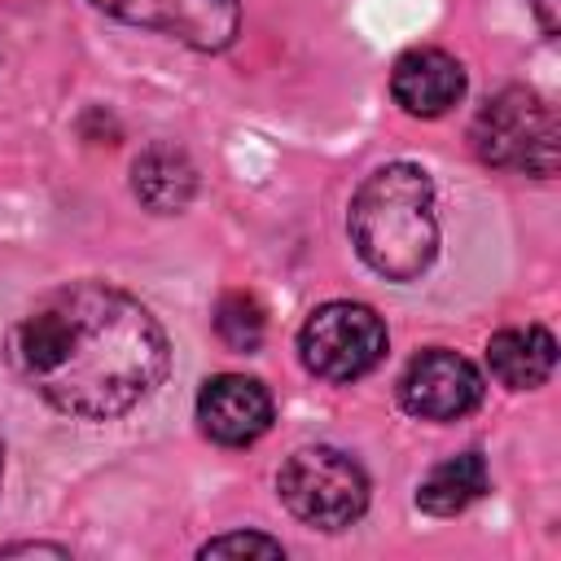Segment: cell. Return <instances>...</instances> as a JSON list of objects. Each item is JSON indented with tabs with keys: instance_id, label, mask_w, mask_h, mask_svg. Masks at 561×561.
Listing matches in <instances>:
<instances>
[{
	"instance_id": "cell-1",
	"label": "cell",
	"mask_w": 561,
	"mask_h": 561,
	"mask_svg": "<svg viewBox=\"0 0 561 561\" xmlns=\"http://www.w3.org/2000/svg\"><path fill=\"white\" fill-rule=\"evenodd\" d=\"M13 373L57 412L114 421L167 377L162 324L105 280H70L35 298L9 333Z\"/></svg>"
},
{
	"instance_id": "cell-2",
	"label": "cell",
	"mask_w": 561,
	"mask_h": 561,
	"mask_svg": "<svg viewBox=\"0 0 561 561\" xmlns=\"http://www.w3.org/2000/svg\"><path fill=\"white\" fill-rule=\"evenodd\" d=\"M355 254L386 280H416L438 254L434 184L416 162L377 167L351 197L346 215Z\"/></svg>"
},
{
	"instance_id": "cell-3",
	"label": "cell",
	"mask_w": 561,
	"mask_h": 561,
	"mask_svg": "<svg viewBox=\"0 0 561 561\" xmlns=\"http://www.w3.org/2000/svg\"><path fill=\"white\" fill-rule=\"evenodd\" d=\"M469 140H473V153L495 171H517L539 180L557 171V140H561L557 114L535 88L495 92L478 110Z\"/></svg>"
},
{
	"instance_id": "cell-4",
	"label": "cell",
	"mask_w": 561,
	"mask_h": 561,
	"mask_svg": "<svg viewBox=\"0 0 561 561\" xmlns=\"http://www.w3.org/2000/svg\"><path fill=\"white\" fill-rule=\"evenodd\" d=\"M276 495L298 522L316 530H342L364 517L368 478L337 447H298L276 473Z\"/></svg>"
},
{
	"instance_id": "cell-5",
	"label": "cell",
	"mask_w": 561,
	"mask_h": 561,
	"mask_svg": "<svg viewBox=\"0 0 561 561\" xmlns=\"http://www.w3.org/2000/svg\"><path fill=\"white\" fill-rule=\"evenodd\" d=\"M386 324L368 302H324L307 316V324L298 329V355L302 368L320 381L346 386L364 373H373L386 359Z\"/></svg>"
},
{
	"instance_id": "cell-6",
	"label": "cell",
	"mask_w": 561,
	"mask_h": 561,
	"mask_svg": "<svg viewBox=\"0 0 561 561\" xmlns=\"http://www.w3.org/2000/svg\"><path fill=\"white\" fill-rule=\"evenodd\" d=\"M101 13L171 35L197 53H219L241 31V0H92Z\"/></svg>"
},
{
	"instance_id": "cell-7",
	"label": "cell",
	"mask_w": 561,
	"mask_h": 561,
	"mask_svg": "<svg viewBox=\"0 0 561 561\" xmlns=\"http://www.w3.org/2000/svg\"><path fill=\"white\" fill-rule=\"evenodd\" d=\"M482 373L443 346L412 355L399 377V403L416 421H460L482 403Z\"/></svg>"
},
{
	"instance_id": "cell-8",
	"label": "cell",
	"mask_w": 561,
	"mask_h": 561,
	"mask_svg": "<svg viewBox=\"0 0 561 561\" xmlns=\"http://www.w3.org/2000/svg\"><path fill=\"white\" fill-rule=\"evenodd\" d=\"M197 425L224 447H245L272 430V394L259 377L219 373L197 390Z\"/></svg>"
},
{
	"instance_id": "cell-9",
	"label": "cell",
	"mask_w": 561,
	"mask_h": 561,
	"mask_svg": "<svg viewBox=\"0 0 561 561\" xmlns=\"http://www.w3.org/2000/svg\"><path fill=\"white\" fill-rule=\"evenodd\" d=\"M390 96L416 118H438L465 96V66L443 48H408L390 70Z\"/></svg>"
},
{
	"instance_id": "cell-10",
	"label": "cell",
	"mask_w": 561,
	"mask_h": 561,
	"mask_svg": "<svg viewBox=\"0 0 561 561\" xmlns=\"http://www.w3.org/2000/svg\"><path fill=\"white\" fill-rule=\"evenodd\" d=\"M486 364L491 377L508 390H535L552 377L557 368V342L543 324H526V329H500L486 342Z\"/></svg>"
},
{
	"instance_id": "cell-11",
	"label": "cell",
	"mask_w": 561,
	"mask_h": 561,
	"mask_svg": "<svg viewBox=\"0 0 561 561\" xmlns=\"http://www.w3.org/2000/svg\"><path fill=\"white\" fill-rule=\"evenodd\" d=\"M131 188L153 215H180L197 193V171L184 149L175 145H149L131 162Z\"/></svg>"
},
{
	"instance_id": "cell-12",
	"label": "cell",
	"mask_w": 561,
	"mask_h": 561,
	"mask_svg": "<svg viewBox=\"0 0 561 561\" xmlns=\"http://www.w3.org/2000/svg\"><path fill=\"white\" fill-rule=\"evenodd\" d=\"M482 495H486V460H482V451H460V456L434 465L416 486V504L425 513H434V517H456Z\"/></svg>"
},
{
	"instance_id": "cell-13",
	"label": "cell",
	"mask_w": 561,
	"mask_h": 561,
	"mask_svg": "<svg viewBox=\"0 0 561 561\" xmlns=\"http://www.w3.org/2000/svg\"><path fill=\"white\" fill-rule=\"evenodd\" d=\"M263 307L250 298V294H224L219 307H215V333L224 337V346L232 351H259L263 346Z\"/></svg>"
},
{
	"instance_id": "cell-14",
	"label": "cell",
	"mask_w": 561,
	"mask_h": 561,
	"mask_svg": "<svg viewBox=\"0 0 561 561\" xmlns=\"http://www.w3.org/2000/svg\"><path fill=\"white\" fill-rule=\"evenodd\" d=\"M197 557H285L280 539L259 535V530H232V535H215L197 548Z\"/></svg>"
},
{
	"instance_id": "cell-15",
	"label": "cell",
	"mask_w": 561,
	"mask_h": 561,
	"mask_svg": "<svg viewBox=\"0 0 561 561\" xmlns=\"http://www.w3.org/2000/svg\"><path fill=\"white\" fill-rule=\"evenodd\" d=\"M0 557H70V552L57 543H9L0 548Z\"/></svg>"
},
{
	"instance_id": "cell-16",
	"label": "cell",
	"mask_w": 561,
	"mask_h": 561,
	"mask_svg": "<svg viewBox=\"0 0 561 561\" xmlns=\"http://www.w3.org/2000/svg\"><path fill=\"white\" fill-rule=\"evenodd\" d=\"M530 9L539 18L543 35H557V26H561V0H530Z\"/></svg>"
},
{
	"instance_id": "cell-17",
	"label": "cell",
	"mask_w": 561,
	"mask_h": 561,
	"mask_svg": "<svg viewBox=\"0 0 561 561\" xmlns=\"http://www.w3.org/2000/svg\"><path fill=\"white\" fill-rule=\"evenodd\" d=\"M0 473H4V451H0Z\"/></svg>"
}]
</instances>
